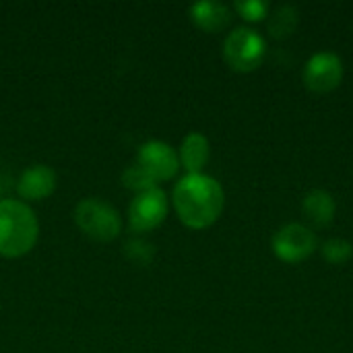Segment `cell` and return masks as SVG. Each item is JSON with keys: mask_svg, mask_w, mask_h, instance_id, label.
<instances>
[{"mask_svg": "<svg viewBox=\"0 0 353 353\" xmlns=\"http://www.w3.org/2000/svg\"><path fill=\"white\" fill-rule=\"evenodd\" d=\"M296 25H298V10L292 4H283V6L275 8L273 14L269 17V31L277 39L292 35Z\"/></svg>", "mask_w": 353, "mask_h": 353, "instance_id": "cell-13", "label": "cell"}, {"mask_svg": "<svg viewBox=\"0 0 353 353\" xmlns=\"http://www.w3.org/2000/svg\"><path fill=\"white\" fill-rule=\"evenodd\" d=\"M304 83L316 93H327L339 87L343 79V60L335 52H316L304 66Z\"/></svg>", "mask_w": 353, "mask_h": 353, "instance_id": "cell-6", "label": "cell"}, {"mask_svg": "<svg viewBox=\"0 0 353 353\" xmlns=\"http://www.w3.org/2000/svg\"><path fill=\"white\" fill-rule=\"evenodd\" d=\"M39 225L35 213L21 201H0V254L17 259L37 242Z\"/></svg>", "mask_w": 353, "mask_h": 353, "instance_id": "cell-2", "label": "cell"}, {"mask_svg": "<svg viewBox=\"0 0 353 353\" xmlns=\"http://www.w3.org/2000/svg\"><path fill=\"white\" fill-rule=\"evenodd\" d=\"M137 165L147 172L157 184L163 180H170L180 170V157L178 153L163 141H149L139 151Z\"/></svg>", "mask_w": 353, "mask_h": 353, "instance_id": "cell-7", "label": "cell"}, {"mask_svg": "<svg viewBox=\"0 0 353 353\" xmlns=\"http://www.w3.org/2000/svg\"><path fill=\"white\" fill-rule=\"evenodd\" d=\"M267 52V43L261 33L250 27L234 29L223 43V56L234 70L250 72L261 66Z\"/></svg>", "mask_w": 353, "mask_h": 353, "instance_id": "cell-3", "label": "cell"}, {"mask_svg": "<svg viewBox=\"0 0 353 353\" xmlns=\"http://www.w3.org/2000/svg\"><path fill=\"white\" fill-rule=\"evenodd\" d=\"M168 215V199L163 190L151 188L132 199L128 209V221L134 232H147L157 228Z\"/></svg>", "mask_w": 353, "mask_h": 353, "instance_id": "cell-8", "label": "cell"}, {"mask_svg": "<svg viewBox=\"0 0 353 353\" xmlns=\"http://www.w3.org/2000/svg\"><path fill=\"white\" fill-rule=\"evenodd\" d=\"M273 252L283 263H302L308 259L316 248V236L314 232L304 223H285L277 230L273 236Z\"/></svg>", "mask_w": 353, "mask_h": 353, "instance_id": "cell-5", "label": "cell"}, {"mask_svg": "<svg viewBox=\"0 0 353 353\" xmlns=\"http://www.w3.org/2000/svg\"><path fill=\"white\" fill-rule=\"evenodd\" d=\"M236 10L246 21H263L269 14V4L265 0H238Z\"/></svg>", "mask_w": 353, "mask_h": 353, "instance_id": "cell-16", "label": "cell"}, {"mask_svg": "<svg viewBox=\"0 0 353 353\" xmlns=\"http://www.w3.org/2000/svg\"><path fill=\"white\" fill-rule=\"evenodd\" d=\"M122 182H124L126 188L137 190V194L147 192V190H151V188H157V182H155L147 172H143L139 165L126 168V172L122 174Z\"/></svg>", "mask_w": 353, "mask_h": 353, "instance_id": "cell-15", "label": "cell"}, {"mask_svg": "<svg viewBox=\"0 0 353 353\" xmlns=\"http://www.w3.org/2000/svg\"><path fill=\"white\" fill-rule=\"evenodd\" d=\"M77 225L93 240L110 242L120 234V215L108 203L97 199H87L77 205L74 211Z\"/></svg>", "mask_w": 353, "mask_h": 353, "instance_id": "cell-4", "label": "cell"}, {"mask_svg": "<svg viewBox=\"0 0 353 353\" xmlns=\"http://www.w3.org/2000/svg\"><path fill=\"white\" fill-rule=\"evenodd\" d=\"M124 252L128 256V261L137 263V265H149L153 259V246L141 240H132L124 246Z\"/></svg>", "mask_w": 353, "mask_h": 353, "instance_id": "cell-17", "label": "cell"}, {"mask_svg": "<svg viewBox=\"0 0 353 353\" xmlns=\"http://www.w3.org/2000/svg\"><path fill=\"white\" fill-rule=\"evenodd\" d=\"M56 188V174L48 165H33L19 180V194L25 201H41Z\"/></svg>", "mask_w": 353, "mask_h": 353, "instance_id": "cell-9", "label": "cell"}, {"mask_svg": "<svg viewBox=\"0 0 353 353\" xmlns=\"http://www.w3.org/2000/svg\"><path fill=\"white\" fill-rule=\"evenodd\" d=\"M223 188L207 174H186L174 188L178 217L192 230L213 225L223 211Z\"/></svg>", "mask_w": 353, "mask_h": 353, "instance_id": "cell-1", "label": "cell"}, {"mask_svg": "<svg viewBox=\"0 0 353 353\" xmlns=\"http://www.w3.org/2000/svg\"><path fill=\"white\" fill-rule=\"evenodd\" d=\"M211 155L209 141L201 132H190L180 147V165L186 168L188 174H203V168L207 165Z\"/></svg>", "mask_w": 353, "mask_h": 353, "instance_id": "cell-11", "label": "cell"}, {"mask_svg": "<svg viewBox=\"0 0 353 353\" xmlns=\"http://www.w3.org/2000/svg\"><path fill=\"white\" fill-rule=\"evenodd\" d=\"M323 256L331 265H343L353 256L352 242H347L345 238H329L323 244Z\"/></svg>", "mask_w": 353, "mask_h": 353, "instance_id": "cell-14", "label": "cell"}, {"mask_svg": "<svg viewBox=\"0 0 353 353\" xmlns=\"http://www.w3.org/2000/svg\"><path fill=\"white\" fill-rule=\"evenodd\" d=\"M190 17L203 31H219L230 23V8L221 2L201 0L190 6Z\"/></svg>", "mask_w": 353, "mask_h": 353, "instance_id": "cell-12", "label": "cell"}, {"mask_svg": "<svg viewBox=\"0 0 353 353\" xmlns=\"http://www.w3.org/2000/svg\"><path fill=\"white\" fill-rule=\"evenodd\" d=\"M302 211L304 217L316 225V228H325L335 219V211H337V203L333 199V194L325 188H312L310 192H306L304 201H302Z\"/></svg>", "mask_w": 353, "mask_h": 353, "instance_id": "cell-10", "label": "cell"}]
</instances>
